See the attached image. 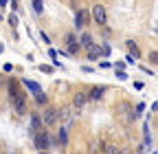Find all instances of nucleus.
Here are the masks:
<instances>
[{
  "label": "nucleus",
  "instance_id": "1",
  "mask_svg": "<svg viewBox=\"0 0 158 154\" xmlns=\"http://www.w3.org/2000/svg\"><path fill=\"white\" fill-rule=\"evenodd\" d=\"M116 114H118V119H121V123H134L138 117H136V110H132V106L130 104H125V101H121V104H116Z\"/></svg>",
  "mask_w": 158,
  "mask_h": 154
},
{
  "label": "nucleus",
  "instance_id": "2",
  "mask_svg": "<svg viewBox=\"0 0 158 154\" xmlns=\"http://www.w3.org/2000/svg\"><path fill=\"white\" fill-rule=\"evenodd\" d=\"M62 121V110L59 108H53V106H46L42 110V123L44 126H55Z\"/></svg>",
  "mask_w": 158,
  "mask_h": 154
},
{
  "label": "nucleus",
  "instance_id": "3",
  "mask_svg": "<svg viewBox=\"0 0 158 154\" xmlns=\"http://www.w3.org/2000/svg\"><path fill=\"white\" fill-rule=\"evenodd\" d=\"M33 134H35V139H33V143H35L37 152H40V150H48V148H51L53 139H51V134H48L46 130H37V132H33Z\"/></svg>",
  "mask_w": 158,
  "mask_h": 154
},
{
  "label": "nucleus",
  "instance_id": "4",
  "mask_svg": "<svg viewBox=\"0 0 158 154\" xmlns=\"http://www.w3.org/2000/svg\"><path fill=\"white\" fill-rule=\"evenodd\" d=\"M90 15H92V20H94L97 24H106V22H108V11H106L103 5H94V7L90 9Z\"/></svg>",
  "mask_w": 158,
  "mask_h": 154
},
{
  "label": "nucleus",
  "instance_id": "5",
  "mask_svg": "<svg viewBox=\"0 0 158 154\" xmlns=\"http://www.w3.org/2000/svg\"><path fill=\"white\" fill-rule=\"evenodd\" d=\"M90 11H86V9H79L77 13H75V27L77 29H84L86 24H88V20H90Z\"/></svg>",
  "mask_w": 158,
  "mask_h": 154
},
{
  "label": "nucleus",
  "instance_id": "6",
  "mask_svg": "<svg viewBox=\"0 0 158 154\" xmlns=\"http://www.w3.org/2000/svg\"><path fill=\"white\" fill-rule=\"evenodd\" d=\"M20 95H22V92H20L18 82H9V84H7V99H9V104H11V106L15 104V99L20 97Z\"/></svg>",
  "mask_w": 158,
  "mask_h": 154
},
{
  "label": "nucleus",
  "instance_id": "7",
  "mask_svg": "<svg viewBox=\"0 0 158 154\" xmlns=\"http://www.w3.org/2000/svg\"><path fill=\"white\" fill-rule=\"evenodd\" d=\"M88 92H75V97H73V108L75 110H81L86 104H88Z\"/></svg>",
  "mask_w": 158,
  "mask_h": 154
},
{
  "label": "nucleus",
  "instance_id": "8",
  "mask_svg": "<svg viewBox=\"0 0 158 154\" xmlns=\"http://www.w3.org/2000/svg\"><path fill=\"white\" fill-rule=\"evenodd\" d=\"M11 108H13V112L18 114V117H22V114L27 112V97H24V95H20V97L15 99V104H13Z\"/></svg>",
  "mask_w": 158,
  "mask_h": 154
},
{
  "label": "nucleus",
  "instance_id": "9",
  "mask_svg": "<svg viewBox=\"0 0 158 154\" xmlns=\"http://www.w3.org/2000/svg\"><path fill=\"white\" fill-rule=\"evenodd\" d=\"M103 92H106V88H103V86H92V88L88 90V99H90V101H101Z\"/></svg>",
  "mask_w": 158,
  "mask_h": 154
},
{
  "label": "nucleus",
  "instance_id": "10",
  "mask_svg": "<svg viewBox=\"0 0 158 154\" xmlns=\"http://www.w3.org/2000/svg\"><path fill=\"white\" fill-rule=\"evenodd\" d=\"M57 145L59 148H66L68 145V126H62L57 132Z\"/></svg>",
  "mask_w": 158,
  "mask_h": 154
},
{
  "label": "nucleus",
  "instance_id": "11",
  "mask_svg": "<svg viewBox=\"0 0 158 154\" xmlns=\"http://www.w3.org/2000/svg\"><path fill=\"white\" fill-rule=\"evenodd\" d=\"M125 46H127V53H130V55H134V57H136V60H138V57H141V55H143V51H141V49H138V44H136V40H132V37H130V40L125 42Z\"/></svg>",
  "mask_w": 158,
  "mask_h": 154
},
{
  "label": "nucleus",
  "instance_id": "12",
  "mask_svg": "<svg viewBox=\"0 0 158 154\" xmlns=\"http://www.w3.org/2000/svg\"><path fill=\"white\" fill-rule=\"evenodd\" d=\"M24 86L33 92V97H37V95H42L44 90H42V86H40L37 82H33V79H24Z\"/></svg>",
  "mask_w": 158,
  "mask_h": 154
},
{
  "label": "nucleus",
  "instance_id": "13",
  "mask_svg": "<svg viewBox=\"0 0 158 154\" xmlns=\"http://www.w3.org/2000/svg\"><path fill=\"white\" fill-rule=\"evenodd\" d=\"M79 42H81V46H84V49H88V51L94 46V40H92V35H90V33H81Z\"/></svg>",
  "mask_w": 158,
  "mask_h": 154
},
{
  "label": "nucleus",
  "instance_id": "14",
  "mask_svg": "<svg viewBox=\"0 0 158 154\" xmlns=\"http://www.w3.org/2000/svg\"><path fill=\"white\" fill-rule=\"evenodd\" d=\"M99 57H101V46L94 44V46L88 51V60H90V62H99Z\"/></svg>",
  "mask_w": 158,
  "mask_h": 154
},
{
  "label": "nucleus",
  "instance_id": "15",
  "mask_svg": "<svg viewBox=\"0 0 158 154\" xmlns=\"http://www.w3.org/2000/svg\"><path fill=\"white\" fill-rule=\"evenodd\" d=\"M81 49H84V46H81V42H79V44H68V46H66V53H68L70 57H77Z\"/></svg>",
  "mask_w": 158,
  "mask_h": 154
},
{
  "label": "nucleus",
  "instance_id": "16",
  "mask_svg": "<svg viewBox=\"0 0 158 154\" xmlns=\"http://www.w3.org/2000/svg\"><path fill=\"white\" fill-rule=\"evenodd\" d=\"M31 5H33V11H35L37 15L44 13V2H42V0H31Z\"/></svg>",
  "mask_w": 158,
  "mask_h": 154
},
{
  "label": "nucleus",
  "instance_id": "17",
  "mask_svg": "<svg viewBox=\"0 0 158 154\" xmlns=\"http://www.w3.org/2000/svg\"><path fill=\"white\" fill-rule=\"evenodd\" d=\"M147 62L152 66H158V51H147Z\"/></svg>",
  "mask_w": 158,
  "mask_h": 154
},
{
  "label": "nucleus",
  "instance_id": "18",
  "mask_svg": "<svg viewBox=\"0 0 158 154\" xmlns=\"http://www.w3.org/2000/svg\"><path fill=\"white\" fill-rule=\"evenodd\" d=\"M40 126H42V117H37V114H33V119H31V128H33V132L42 130Z\"/></svg>",
  "mask_w": 158,
  "mask_h": 154
},
{
  "label": "nucleus",
  "instance_id": "19",
  "mask_svg": "<svg viewBox=\"0 0 158 154\" xmlns=\"http://www.w3.org/2000/svg\"><path fill=\"white\" fill-rule=\"evenodd\" d=\"M103 152L106 154H121V150H118L116 145H112V143H106L103 145Z\"/></svg>",
  "mask_w": 158,
  "mask_h": 154
},
{
  "label": "nucleus",
  "instance_id": "20",
  "mask_svg": "<svg viewBox=\"0 0 158 154\" xmlns=\"http://www.w3.org/2000/svg\"><path fill=\"white\" fill-rule=\"evenodd\" d=\"M68 44H79L77 33H66V46H68Z\"/></svg>",
  "mask_w": 158,
  "mask_h": 154
},
{
  "label": "nucleus",
  "instance_id": "21",
  "mask_svg": "<svg viewBox=\"0 0 158 154\" xmlns=\"http://www.w3.org/2000/svg\"><path fill=\"white\" fill-rule=\"evenodd\" d=\"M110 53H112V46H110L108 42H106V44H101V55H103V57H108Z\"/></svg>",
  "mask_w": 158,
  "mask_h": 154
},
{
  "label": "nucleus",
  "instance_id": "22",
  "mask_svg": "<svg viewBox=\"0 0 158 154\" xmlns=\"http://www.w3.org/2000/svg\"><path fill=\"white\" fill-rule=\"evenodd\" d=\"M53 68H55V66H51V64H40V71L46 73V75H51V73H53Z\"/></svg>",
  "mask_w": 158,
  "mask_h": 154
},
{
  "label": "nucleus",
  "instance_id": "23",
  "mask_svg": "<svg viewBox=\"0 0 158 154\" xmlns=\"http://www.w3.org/2000/svg\"><path fill=\"white\" fill-rule=\"evenodd\" d=\"M123 62H125V64H130V66H136V57L127 53V55H125V60H123Z\"/></svg>",
  "mask_w": 158,
  "mask_h": 154
},
{
  "label": "nucleus",
  "instance_id": "24",
  "mask_svg": "<svg viewBox=\"0 0 158 154\" xmlns=\"http://www.w3.org/2000/svg\"><path fill=\"white\" fill-rule=\"evenodd\" d=\"M9 24H11V29L15 31V27H18V18H15V13H11V15H9Z\"/></svg>",
  "mask_w": 158,
  "mask_h": 154
},
{
  "label": "nucleus",
  "instance_id": "25",
  "mask_svg": "<svg viewBox=\"0 0 158 154\" xmlns=\"http://www.w3.org/2000/svg\"><path fill=\"white\" fill-rule=\"evenodd\" d=\"M116 77H118L121 82H125V79H127V73H125V71H116Z\"/></svg>",
  "mask_w": 158,
  "mask_h": 154
},
{
  "label": "nucleus",
  "instance_id": "26",
  "mask_svg": "<svg viewBox=\"0 0 158 154\" xmlns=\"http://www.w3.org/2000/svg\"><path fill=\"white\" fill-rule=\"evenodd\" d=\"M143 110H145V104H136V117H141Z\"/></svg>",
  "mask_w": 158,
  "mask_h": 154
},
{
  "label": "nucleus",
  "instance_id": "27",
  "mask_svg": "<svg viewBox=\"0 0 158 154\" xmlns=\"http://www.w3.org/2000/svg\"><path fill=\"white\" fill-rule=\"evenodd\" d=\"M125 66H127V64H125V62H116V64H114V68H116V71H123V68H125Z\"/></svg>",
  "mask_w": 158,
  "mask_h": 154
},
{
  "label": "nucleus",
  "instance_id": "28",
  "mask_svg": "<svg viewBox=\"0 0 158 154\" xmlns=\"http://www.w3.org/2000/svg\"><path fill=\"white\" fill-rule=\"evenodd\" d=\"M2 68H5V71H7V73H11V71H13V68H15V66H13V64H9V62H7V64H2Z\"/></svg>",
  "mask_w": 158,
  "mask_h": 154
},
{
  "label": "nucleus",
  "instance_id": "29",
  "mask_svg": "<svg viewBox=\"0 0 158 154\" xmlns=\"http://www.w3.org/2000/svg\"><path fill=\"white\" fill-rule=\"evenodd\" d=\"M53 66H55V68H64V64H62V62H59V60H57V57H55V60H53Z\"/></svg>",
  "mask_w": 158,
  "mask_h": 154
},
{
  "label": "nucleus",
  "instance_id": "30",
  "mask_svg": "<svg viewBox=\"0 0 158 154\" xmlns=\"http://www.w3.org/2000/svg\"><path fill=\"white\" fill-rule=\"evenodd\" d=\"M134 88H136V90H143L145 84H143V82H134Z\"/></svg>",
  "mask_w": 158,
  "mask_h": 154
},
{
  "label": "nucleus",
  "instance_id": "31",
  "mask_svg": "<svg viewBox=\"0 0 158 154\" xmlns=\"http://www.w3.org/2000/svg\"><path fill=\"white\" fill-rule=\"evenodd\" d=\"M138 68H141L143 73H147V75H154V71H152V68H147V66H138Z\"/></svg>",
  "mask_w": 158,
  "mask_h": 154
},
{
  "label": "nucleus",
  "instance_id": "32",
  "mask_svg": "<svg viewBox=\"0 0 158 154\" xmlns=\"http://www.w3.org/2000/svg\"><path fill=\"white\" fill-rule=\"evenodd\" d=\"M42 42H46V44H51V37H48V35H46L44 31H42Z\"/></svg>",
  "mask_w": 158,
  "mask_h": 154
},
{
  "label": "nucleus",
  "instance_id": "33",
  "mask_svg": "<svg viewBox=\"0 0 158 154\" xmlns=\"http://www.w3.org/2000/svg\"><path fill=\"white\" fill-rule=\"evenodd\" d=\"M48 55H51V60H55V57H57V51H55V49H48Z\"/></svg>",
  "mask_w": 158,
  "mask_h": 154
},
{
  "label": "nucleus",
  "instance_id": "34",
  "mask_svg": "<svg viewBox=\"0 0 158 154\" xmlns=\"http://www.w3.org/2000/svg\"><path fill=\"white\" fill-rule=\"evenodd\" d=\"M152 112H158V101H154V104H152Z\"/></svg>",
  "mask_w": 158,
  "mask_h": 154
},
{
  "label": "nucleus",
  "instance_id": "35",
  "mask_svg": "<svg viewBox=\"0 0 158 154\" xmlns=\"http://www.w3.org/2000/svg\"><path fill=\"white\" fill-rule=\"evenodd\" d=\"M7 2H11V0H0V7H7Z\"/></svg>",
  "mask_w": 158,
  "mask_h": 154
},
{
  "label": "nucleus",
  "instance_id": "36",
  "mask_svg": "<svg viewBox=\"0 0 158 154\" xmlns=\"http://www.w3.org/2000/svg\"><path fill=\"white\" fill-rule=\"evenodd\" d=\"M0 53H5V44H0Z\"/></svg>",
  "mask_w": 158,
  "mask_h": 154
},
{
  "label": "nucleus",
  "instance_id": "37",
  "mask_svg": "<svg viewBox=\"0 0 158 154\" xmlns=\"http://www.w3.org/2000/svg\"><path fill=\"white\" fill-rule=\"evenodd\" d=\"M37 154H48V152H46V150H40V152H37Z\"/></svg>",
  "mask_w": 158,
  "mask_h": 154
},
{
  "label": "nucleus",
  "instance_id": "38",
  "mask_svg": "<svg viewBox=\"0 0 158 154\" xmlns=\"http://www.w3.org/2000/svg\"><path fill=\"white\" fill-rule=\"evenodd\" d=\"M154 31H156V35H158V24H156V27H154Z\"/></svg>",
  "mask_w": 158,
  "mask_h": 154
},
{
  "label": "nucleus",
  "instance_id": "39",
  "mask_svg": "<svg viewBox=\"0 0 158 154\" xmlns=\"http://www.w3.org/2000/svg\"><path fill=\"white\" fill-rule=\"evenodd\" d=\"M121 154H130V152H125V150H121Z\"/></svg>",
  "mask_w": 158,
  "mask_h": 154
},
{
  "label": "nucleus",
  "instance_id": "40",
  "mask_svg": "<svg viewBox=\"0 0 158 154\" xmlns=\"http://www.w3.org/2000/svg\"><path fill=\"white\" fill-rule=\"evenodd\" d=\"M154 154H158V152H154Z\"/></svg>",
  "mask_w": 158,
  "mask_h": 154
}]
</instances>
